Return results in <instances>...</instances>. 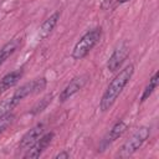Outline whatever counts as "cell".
Masks as SVG:
<instances>
[{
  "instance_id": "1",
  "label": "cell",
  "mask_w": 159,
  "mask_h": 159,
  "mask_svg": "<svg viewBox=\"0 0 159 159\" xmlns=\"http://www.w3.org/2000/svg\"><path fill=\"white\" fill-rule=\"evenodd\" d=\"M134 73V65H128L125 66L123 70H120L116 77L111 81V83L108 84L107 89L104 91L101 102H99V108L102 112H107L112 108V106L114 104V102L117 101L118 96L120 94V92L123 91V88L128 84V82L130 81L132 76Z\"/></svg>"
},
{
  "instance_id": "2",
  "label": "cell",
  "mask_w": 159,
  "mask_h": 159,
  "mask_svg": "<svg viewBox=\"0 0 159 159\" xmlns=\"http://www.w3.org/2000/svg\"><path fill=\"white\" fill-rule=\"evenodd\" d=\"M102 36V29L101 27H96L92 29L89 31H87L75 45L73 50H72V58L73 60H82L83 57H86L91 50L99 42Z\"/></svg>"
},
{
  "instance_id": "3",
  "label": "cell",
  "mask_w": 159,
  "mask_h": 159,
  "mask_svg": "<svg viewBox=\"0 0 159 159\" xmlns=\"http://www.w3.org/2000/svg\"><path fill=\"white\" fill-rule=\"evenodd\" d=\"M149 134H150V128H149V127H145V125L139 127V128L130 135V138L127 139V140L124 142V144L120 147L118 155L122 157V158H127V157L134 154V153L144 144V142L148 139Z\"/></svg>"
},
{
  "instance_id": "4",
  "label": "cell",
  "mask_w": 159,
  "mask_h": 159,
  "mask_svg": "<svg viewBox=\"0 0 159 159\" xmlns=\"http://www.w3.org/2000/svg\"><path fill=\"white\" fill-rule=\"evenodd\" d=\"M47 84V81L45 77H41V78H36L31 82H27L22 86H20L15 92H14V97L17 99V101H21L24 99L25 97L30 96V94H36V93H40L42 89H45Z\"/></svg>"
},
{
  "instance_id": "5",
  "label": "cell",
  "mask_w": 159,
  "mask_h": 159,
  "mask_svg": "<svg viewBox=\"0 0 159 159\" xmlns=\"http://www.w3.org/2000/svg\"><path fill=\"white\" fill-rule=\"evenodd\" d=\"M88 78H89L88 75H81V76H77V77L72 78L70 81V83L58 94V101L60 102H66L67 99H70L71 97H73L77 92H80L83 88V86L87 83Z\"/></svg>"
},
{
  "instance_id": "6",
  "label": "cell",
  "mask_w": 159,
  "mask_h": 159,
  "mask_svg": "<svg viewBox=\"0 0 159 159\" xmlns=\"http://www.w3.org/2000/svg\"><path fill=\"white\" fill-rule=\"evenodd\" d=\"M128 55H129V47L127 46V43L125 42L119 43L114 48V51L112 52V55L109 56V58L107 61V70L109 72L117 71L122 66V63L124 62V60L127 58Z\"/></svg>"
},
{
  "instance_id": "7",
  "label": "cell",
  "mask_w": 159,
  "mask_h": 159,
  "mask_svg": "<svg viewBox=\"0 0 159 159\" xmlns=\"http://www.w3.org/2000/svg\"><path fill=\"white\" fill-rule=\"evenodd\" d=\"M53 135H55L53 132H48V133H46V134H42V135L26 150L24 158H31V159L39 158V157L42 154V152L50 145L51 140L53 139Z\"/></svg>"
},
{
  "instance_id": "8",
  "label": "cell",
  "mask_w": 159,
  "mask_h": 159,
  "mask_svg": "<svg viewBox=\"0 0 159 159\" xmlns=\"http://www.w3.org/2000/svg\"><path fill=\"white\" fill-rule=\"evenodd\" d=\"M42 133H43V124L42 123H37L35 127H32L30 130H27L19 143V152L27 150L42 135Z\"/></svg>"
},
{
  "instance_id": "9",
  "label": "cell",
  "mask_w": 159,
  "mask_h": 159,
  "mask_svg": "<svg viewBox=\"0 0 159 159\" xmlns=\"http://www.w3.org/2000/svg\"><path fill=\"white\" fill-rule=\"evenodd\" d=\"M60 17H61V12H60V11H55L53 14H51V15L41 24L40 29H39V39H40V41H41V40H45V39L52 32V30L55 29V26L57 25V22H58V20H60Z\"/></svg>"
},
{
  "instance_id": "10",
  "label": "cell",
  "mask_w": 159,
  "mask_h": 159,
  "mask_svg": "<svg viewBox=\"0 0 159 159\" xmlns=\"http://www.w3.org/2000/svg\"><path fill=\"white\" fill-rule=\"evenodd\" d=\"M127 128H128V125H127V123L124 122V120H118V122H116L114 124H113V127L111 128V130L108 132V134H107V137L104 138V140H103V148H106L107 145H109L111 143H113L114 140H117L119 137H122L123 134H124V132L127 130Z\"/></svg>"
},
{
  "instance_id": "11",
  "label": "cell",
  "mask_w": 159,
  "mask_h": 159,
  "mask_svg": "<svg viewBox=\"0 0 159 159\" xmlns=\"http://www.w3.org/2000/svg\"><path fill=\"white\" fill-rule=\"evenodd\" d=\"M22 77V70H15L11 71L9 73H6L1 80H0V93L10 89L11 87H14L20 78Z\"/></svg>"
},
{
  "instance_id": "12",
  "label": "cell",
  "mask_w": 159,
  "mask_h": 159,
  "mask_svg": "<svg viewBox=\"0 0 159 159\" xmlns=\"http://www.w3.org/2000/svg\"><path fill=\"white\" fill-rule=\"evenodd\" d=\"M20 45V39H14L9 42H6L1 48H0V66L17 50Z\"/></svg>"
},
{
  "instance_id": "13",
  "label": "cell",
  "mask_w": 159,
  "mask_h": 159,
  "mask_svg": "<svg viewBox=\"0 0 159 159\" xmlns=\"http://www.w3.org/2000/svg\"><path fill=\"white\" fill-rule=\"evenodd\" d=\"M158 83H159V72L157 71V72H154V75L150 77L149 83L145 86V88H144V91H143V94H142V97H140V102L147 101V99L152 96V93L154 92V89L158 87Z\"/></svg>"
},
{
  "instance_id": "14",
  "label": "cell",
  "mask_w": 159,
  "mask_h": 159,
  "mask_svg": "<svg viewBox=\"0 0 159 159\" xmlns=\"http://www.w3.org/2000/svg\"><path fill=\"white\" fill-rule=\"evenodd\" d=\"M19 102H20V101H17L14 96H11V97L4 99L2 102H0V119L4 118L5 116L10 114L11 111L19 104Z\"/></svg>"
},
{
  "instance_id": "15",
  "label": "cell",
  "mask_w": 159,
  "mask_h": 159,
  "mask_svg": "<svg viewBox=\"0 0 159 159\" xmlns=\"http://www.w3.org/2000/svg\"><path fill=\"white\" fill-rule=\"evenodd\" d=\"M51 99H52V94H47V96H45L43 98H41L32 108H31V111H30V113L32 114V116H36V114H39V113H41L43 109H46V107L51 103Z\"/></svg>"
},
{
  "instance_id": "16",
  "label": "cell",
  "mask_w": 159,
  "mask_h": 159,
  "mask_svg": "<svg viewBox=\"0 0 159 159\" xmlns=\"http://www.w3.org/2000/svg\"><path fill=\"white\" fill-rule=\"evenodd\" d=\"M12 118H14L12 114H7V116H5L4 118L0 119V134L9 127V124L12 122Z\"/></svg>"
},
{
  "instance_id": "17",
  "label": "cell",
  "mask_w": 159,
  "mask_h": 159,
  "mask_svg": "<svg viewBox=\"0 0 159 159\" xmlns=\"http://www.w3.org/2000/svg\"><path fill=\"white\" fill-rule=\"evenodd\" d=\"M55 158H56V159H68V158H70V153H68V152H66V150H63V152L58 153Z\"/></svg>"
},
{
  "instance_id": "18",
  "label": "cell",
  "mask_w": 159,
  "mask_h": 159,
  "mask_svg": "<svg viewBox=\"0 0 159 159\" xmlns=\"http://www.w3.org/2000/svg\"><path fill=\"white\" fill-rule=\"evenodd\" d=\"M127 1H130V0H117L116 5H120V4H124V2H127Z\"/></svg>"
}]
</instances>
